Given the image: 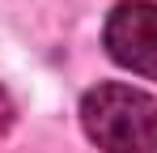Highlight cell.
Masks as SVG:
<instances>
[{"instance_id": "obj_2", "label": "cell", "mask_w": 157, "mask_h": 153, "mask_svg": "<svg viewBox=\"0 0 157 153\" xmlns=\"http://www.w3.org/2000/svg\"><path fill=\"white\" fill-rule=\"evenodd\" d=\"M102 38L115 64L157 81V0H119Z\"/></svg>"}, {"instance_id": "obj_3", "label": "cell", "mask_w": 157, "mask_h": 153, "mask_svg": "<svg viewBox=\"0 0 157 153\" xmlns=\"http://www.w3.org/2000/svg\"><path fill=\"white\" fill-rule=\"evenodd\" d=\"M13 115H17V111H13V98H9V89L0 85V136L13 128Z\"/></svg>"}, {"instance_id": "obj_1", "label": "cell", "mask_w": 157, "mask_h": 153, "mask_svg": "<svg viewBox=\"0 0 157 153\" xmlns=\"http://www.w3.org/2000/svg\"><path fill=\"white\" fill-rule=\"evenodd\" d=\"M81 128L102 153H157V98L136 85H98L81 98Z\"/></svg>"}]
</instances>
